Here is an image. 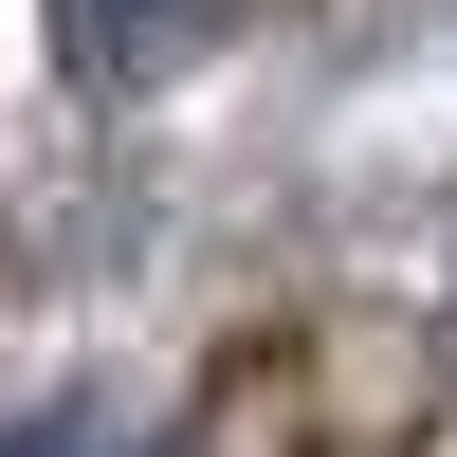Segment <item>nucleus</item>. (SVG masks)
Here are the masks:
<instances>
[{
    "label": "nucleus",
    "mask_w": 457,
    "mask_h": 457,
    "mask_svg": "<svg viewBox=\"0 0 457 457\" xmlns=\"http://www.w3.org/2000/svg\"><path fill=\"white\" fill-rule=\"evenodd\" d=\"M256 0H55V55H73V92H165V73H202L220 37H238Z\"/></svg>",
    "instance_id": "f257e3e1"
},
{
    "label": "nucleus",
    "mask_w": 457,
    "mask_h": 457,
    "mask_svg": "<svg viewBox=\"0 0 457 457\" xmlns=\"http://www.w3.org/2000/svg\"><path fill=\"white\" fill-rule=\"evenodd\" d=\"M19 457H110V421H92V403H55V421H37Z\"/></svg>",
    "instance_id": "f03ea898"
}]
</instances>
